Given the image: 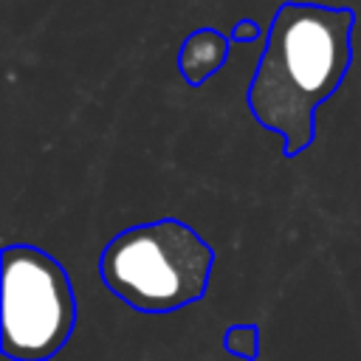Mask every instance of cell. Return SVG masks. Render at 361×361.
Here are the masks:
<instances>
[{
    "label": "cell",
    "instance_id": "cell-2",
    "mask_svg": "<svg viewBox=\"0 0 361 361\" xmlns=\"http://www.w3.org/2000/svg\"><path fill=\"white\" fill-rule=\"evenodd\" d=\"M212 245L183 220L161 217L118 231L99 254L104 288L141 313H172L206 296Z\"/></svg>",
    "mask_w": 361,
    "mask_h": 361
},
{
    "label": "cell",
    "instance_id": "cell-6",
    "mask_svg": "<svg viewBox=\"0 0 361 361\" xmlns=\"http://www.w3.org/2000/svg\"><path fill=\"white\" fill-rule=\"evenodd\" d=\"M259 37H262V28H259L254 20H248V17L237 20L234 28H231V34H228L231 42H254V39H259Z\"/></svg>",
    "mask_w": 361,
    "mask_h": 361
},
{
    "label": "cell",
    "instance_id": "cell-1",
    "mask_svg": "<svg viewBox=\"0 0 361 361\" xmlns=\"http://www.w3.org/2000/svg\"><path fill=\"white\" fill-rule=\"evenodd\" d=\"M350 6L285 0L265 34L245 102L262 130L282 135L285 158L302 155L316 133V110L341 87L353 65Z\"/></svg>",
    "mask_w": 361,
    "mask_h": 361
},
{
    "label": "cell",
    "instance_id": "cell-5",
    "mask_svg": "<svg viewBox=\"0 0 361 361\" xmlns=\"http://www.w3.org/2000/svg\"><path fill=\"white\" fill-rule=\"evenodd\" d=\"M223 347L243 358V361H257L259 355V327L257 324H234L223 336Z\"/></svg>",
    "mask_w": 361,
    "mask_h": 361
},
{
    "label": "cell",
    "instance_id": "cell-4",
    "mask_svg": "<svg viewBox=\"0 0 361 361\" xmlns=\"http://www.w3.org/2000/svg\"><path fill=\"white\" fill-rule=\"evenodd\" d=\"M228 48H231V39L226 34H220L217 28H209V25L195 28L178 51V71H180L183 82L197 87L206 79H212L226 65Z\"/></svg>",
    "mask_w": 361,
    "mask_h": 361
},
{
    "label": "cell",
    "instance_id": "cell-3",
    "mask_svg": "<svg viewBox=\"0 0 361 361\" xmlns=\"http://www.w3.org/2000/svg\"><path fill=\"white\" fill-rule=\"evenodd\" d=\"M3 259V341L8 361L54 358L76 327V293L68 271L48 251L8 243Z\"/></svg>",
    "mask_w": 361,
    "mask_h": 361
}]
</instances>
